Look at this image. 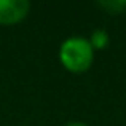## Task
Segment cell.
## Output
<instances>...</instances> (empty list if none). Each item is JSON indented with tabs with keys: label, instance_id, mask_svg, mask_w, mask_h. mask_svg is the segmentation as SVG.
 I'll return each instance as SVG.
<instances>
[{
	"label": "cell",
	"instance_id": "5",
	"mask_svg": "<svg viewBox=\"0 0 126 126\" xmlns=\"http://www.w3.org/2000/svg\"><path fill=\"white\" fill-rule=\"evenodd\" d=\"M64 126H88V125L81 123V121H72V123H67V125H64Z\"/></svg>",
	"mask_w": 126,
	"mask_h": 126
},
{
	"label": "cell",
	"instance_id": "4",
	"mask_svg": "<svg viewBox=\"0 0 126 126\" xmlns=\"http://www.w3.org/2000/svg\"><path fill=\"white\" fill-rule=\"evenodd\" d=\"M97 5L110 15L126 13V0H104V2H97Z\"/></svg>",
	"mask_w": 126,
	"mask_h": 126
},
{
	"label": "cell",
	"instance_id": "2",
	"mask_svg": "<svg viewBox=\"0 0 126 126\" xmlns=\"http://www.w3.org/2000/svg\"><path fill=\"white\" fill-rule=\"evenodd\" d=\"M31 10L27 0H0V24L11 26L22 21Z\"/></svg>",
	"mask_w": 126,
	"mask_h": 126
},
{
	"label": "cell",
	"instance_id": "1",
	"mask_svg": "<svg viewBox=\"0 0 126 126\" xmlns=\"http://www.w3.org/2000/svg\"><path fill=\"white\" fill-rule=\"evenodd\" d=\"M59 59L69 72L81 74L91 67L94 49L85 37H69L59 48Z\"/></svg>",
	"mask_w": 126,
	"mask_h": 126
},
{
	"label": "cell",
	"instance_id": "3",
	"mask_svg": "<svg viewBox=\"0 0 126 126\" xmlns=\"http://www.w3.org/2000/svg\"><path fill=\"white\" fill-rule=\"evenodd\" d=\"M109 34L104 31V29H96L94 32L91 34V37H89V45L93 46V49H104L105 46L109 45Z\"/></svg>",
	"mask_w": 126,
	"mask_h": 126
}]
</instances>
